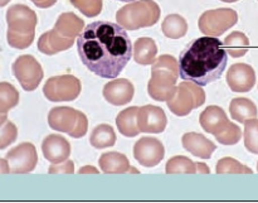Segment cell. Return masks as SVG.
Returning a JSON list of instances; mask_svg holds the SVG:
<instances>
[{"mask_svg": "<svg viewBox=\"0 0 258 203\" xmlns=\"http://www.w3.org/2000/svg\"><path fill=\"white\" fill-rule=\"evenodd\" d=\"M83 65L101 78H116L133 56V43L118 23L98 20L88 24L77 38Z\"/></svg>", "mask_w": 258, "mask_h": 203, "instance_id": "cell-1", "label": "cell"}, {"mask_svg": "<svg viewBox=\"0 0 258 203\" xmlns=\"http://www.w3.org/2000/svg\"><path fill=\"white\" fill-rule=\"evenodd\" d=\"M228 63V53L217 37L197 38L179 57V75L184 81L207 86L219 80Z\"/></svg>", "mask_w": 258, "mask_h": 203, "instance_id": "cell-2", "label": "cell"}, {"mask_svg": "<svg viewBox=\"0 0 258 203\" xmlns=\"http://www.w3.org/2000/svg\"><path fill=\"white\" fill-rule=\"evenodd\" d=\"M179 61L173 56L163 55L156 58L151 67V78L148 83V92L156 101H168L176 91L179 77Z\"/></svg>", "mask_w": 258, "mask_h": 203, "instance_id": "cell-3", "label": "cell"}, {"mask_svg": "<svg viewBox=\"0 0 258 203\" xmlns=\"http://www.w3.org/2000/svg\"><path fill=\"white\" fill-rule=\"evenodd\" d=\"M160 14V7L154 0H136L117 10L116 20L126 30H136L155 25Z\"/></svg>", "mask_w": 258, "mask_h": 203, "instance_id": "cell-4", "label": "cell"}, {"mask_svg": "<svg viewBox=\"0 0 258 203\" xmlns=\"http://www.w3.org/2000/svg\"><path fill=\"white\" fill-rule=\"evenodd\" d=\"M206 103V92L202 86L191 82L183 81L176 86V91L170 100L166 101L168 108L174 115L186 116Z\"/></svg>", "mask_w": 258, "mask_h": 203, "instance_id": "cell-5", "label": "cell"}, {"mask_svg": "<svg viewBox=\"0 0 258 203\" xmlns=\"http://www.w3.org/2000/svg\"><path fill=\"white\" fill-rule=\"evenodd\" d=\"M238 22V14L231 8H219V9L207 10L201 15L198 27L204 35L219 37L226 30L231 29Z\"/></svg>", "mask_w": 258, "mask_h": 203, "instance_id": "cell-6", "label": "cell"}, {"mask_svg": "<svg viewBox=\"0 0 258 203\" xmlns=\"http://www.w3.org/2000/svg\"><path fill=\"white\" fill-rule=\"evenodd\" d=\"M82 85L77 77L72 75H60L48 78L43 87V93L52 103L75 101L80 96Z\"/></svg>", "mask_w": 258, "mask_h": 203, "instance_id": "cell-7", "label": "cell"}, {"mask_svg": "<svg viewBox=\"0 0 258 203\" xmlns=\"http://www.w3.org/2000/svg\"><path fill=\"white\" fill-rule=\"evenodd\" d=\"M13 73L25 91H34L43 80V68L33 56L24 55L13 63Z\"/></svg>", "mask_w": 258, "mask_h": 203, "instance_id": "cell-8", "label": "cell"}, {"mask_svg": "<svg viewBox=\"0 0 258 203\" xmlns=\"http://www.w3.org/2000/svg\"><path fill=\"white\" fill-rule=\"evenodd\" d=\"M5 159L10 166V173L25 174L34 171L38 163V154L32 143H22L8 151Z\"/></svg>", "mask_w": 258, "mask_h": 203, "instance_id": "cell-9", "label": "cell"}, {"mask_svg": "<svg viewBox=\"0 0 258 203\" xmlns=\"http://www.w3.org/2000/svg\"><path fill=\"white\" fill-rule=\"evenodd\" d=\"M165 156V149L161 141L155 138H141L134 145V157L136 161L146 168L156 167Z\"/></svg>", "mask_w": 258, "mask_h": 203, "instance_id": "cell-10", "label": "cell"}, {"mask_svg": "<svg viewBox=\"0 0 258 203\" xmlns=\"http://www.w3.org/2000/svg\"><path fill=\"white\" fill-rule=\"evenodd\" d=\"M38 23L37 14L34 10L23 4H15L8 9L7 24L8 29L13 32L27 33L35 30Z\"/></svg>", "mask_w": 258, "mask_h": 203, "instance_id": "cell-11", "label": "cell"}, {"mask_svg": "<svg viewBox=\"0 0 258 203\" xmlns=\"http://www.w3.org/2000/svg\"><path fill=\"white\" fill-rule=\"evenodd\" d=\"M168 119L161 108L145 105L138 111V126L141 133L160 134L165 130Z\"/></svg>", "mask_w": 258, "mask_h": 203, "instance_id": "cell-12", "label": "cell"}, {"mask_svg": "<svg viewBox=\"0 0 258 203\" xmlns=\"http://www.w3.org/2000/svg\"><path fill=\"white\" fill-rule=\"evenodd\" d=\"M227 83L233 92H248L256 83V72L247 63L232 65L227 72Z\"/></svg>", "mask_w": 258, "mask_h": 203, "instance_id": "cell-13", "label": "cell"}, {"mask_svg": "<svg viewBox=\"0 0 258 203\" xmlns=\"http://www.w3.org/2000/svg\"><path fill=\"white\" fill-rule=\"evenodd\" d=\"M103 97L115 106H122L130 103L135 93L134 85L126 78H116L106 83L103 87Z\"/></svg>", "mask_w": 258, "mask_h": 203, "instance_id": "cell-14", "label": "cell"}, {"mask_svg": "<svg viewBox=\"0 0 258 203\" xmlns=\"http://www.w3.org/2000/svg\"><path fill=\"white\" fill-rule=\"evenodd\" d=\"M43 156L50 163H60L70 158L71 144L58 134H50L42 143Z\"/></svg>", "mask_w": 258, "mask_h": 203, "instance_id": "cell-15", "label": "cell"}, {"mask_svg": "<svg viewBox=\"0 0 258 203\" xmlns=\"http://www.w3.org/2000/svg\"><path fill=\"white\" fill-rule=\"evenodd\" d=\"M78 111L68 106L53 108L48 114V124L50 128L59 133L70 134L77 121Z\"/></svg>", "mask_w": 258, "mask_h": 203, "instance_id": "cell-16", "label": "cell"}, {"mask_svg": "<svg viewBox=\"0 0 258 203\" xmlns=\"http://www.w3.org/2000/svg\"><path fill=\"white\" fill-rule=\"evenodd\" d=\"M181 143L185 150L202 159H209L217 149L216 144L198 133H186L183 135Z\"/></svg>", "mask_w": 258, "mask_h": 203, "instance_id": "cell-17", "label": "cell"}, {"mask_svg": "<svg viewBox=\"0 0 258 203\" xmlns=\"http://www.w3.org/2000/svg\"><path fill=\"white\" fill-rule=\"evenodd\" d=\"M75 43V38L62 37L55 29L45 32L38 40V49L47 56H53L55 53L63 52L71 48Z\"/></svg>", "mask_w": 258, "mask_h": 203, "instance_id": "cell-18", "label": "cell"}, {"mask_svg": "<svg viewBox=\"0 0 258 203\" xmlns=\"http://www.w3.org/2000/svg\"><path fill=\"white\" fill-rule=\"evenodd\" d=\"M199 121L204 131L216 135L219 131L226 128L227 124L229 123L227 114L219 106H208L199 116Z\"/></svg>", "mask_w": 258, "mask_h": 203, "instance_id": "cell-19", "label": "cell"}, {"mask_svg": "<svg viewBox=\"0 0 258 203\" xmlns=\"http://www.w3.org/2000/svg\"><path fill=\"white\" fill-rule=\"evenodd\" d=\"M100 168L103 173L115 174V173H139L138 169L133 168L128 163L127 157L117 151H110V153H103L100 157Z\"/></svg>", "mask_w": 258, "mask_h": 203, "instance_id": "cell-20", "label": "cell"}, {"mask_svg": "<svg viewBox=\"0 0 258 203\" xmlns=\"http://www.w3.org/2000/svg\"><path fill=\"white\" fill-rule=\"evenodd\" d=\"M83 28H85V22L72 12L60 14L54 24V29L62 37L67 38L78 37L83 30Z\"/></svg>", "mask_w": 258, "mask_h": 203, "instance_id": "cell-21", "label": "cell"}, {"mask_svg": "<svg viewBox=\"0 0 258 203\" xmlns=\"http://www.w3.org/2000/svg\"><path fill=\"white\" fill-rule=\"evenodd\" d=\"M158 55V47L153 38H139L134 44V60L140 65H153Z\"/></svg>", "mask_w": 258, "mask_h": 203, "instance_id": "cell-22", "label": "cell"}, {"mask_svg": "<svg viewBox=\"0 0 258 203\" xmlns=\"http://www.w3.org/2000/svg\"><path fill=\"white\" fill-rule=\"evenodd\" d=\"M138 111L139 108L133 106L121 111L116 118V125L123 136L134 138L141 133L138 126Z\"/></svg>", "mask_w": 258, "mask_h": 203, "instance_id": "cell-23", "label": "cell"}, {"mask_svg": "<svg viewBox=\"0 0 258 203\" xmlns=\"http://www.w3.org/2000/svg\"><path fill=\"white\" fill-rule=\"evenodd\" d=\"M229 111H231V116L233 120L243 124L249 119L257 118L258 115L257 106L254 105L253 101L246 97L233 98L229 105Z\"/></svg>", "mask_w": 258, "mask_h": 203, "instance_id": "cell-24", "label": "cell"}, {"mask_svg": "<svg viewBox=\"0 0 258 203\" xmlns=\"http://www.w3.org/2000/svg\"><path fill=\"white\" fill-rule=\"evenodd\" d=\"M90 143L93 148L105 149L113 146L116 143V134L112 126L107 124H101L96 126L93 131L91 133Z\"/></svg>", "mask_w": 258, "mask_h": 203, "instance_id": "cell-25", "label": "cell"}, {"mask_svg": "<svg viewBox=\"0 0 258 203\" xmlns=\"http://www.w3.org/2000/svg\"><path fill=\"white\" fill-rule=\"evenodd\" d=\"M224 48L231 57L239 58L243 57L249 48V39L244 33L233 32L227 35L224 39Z\"/></svg>", "mask_w": 258, "mask_h": 203, "instance_id": "cell-26", "label": "cell"}, {"mask_svg": "<svg viewBox=\"0 0 258 203\" xmlns=\"http://www.w3.org/2000/svg\"><path fill=\"white\" fill-rule=\"evenodd\" d=\"M163 33L171 39H179L188 32V23L181 15L170 14L164 19L161 24Z\"/></svg>", "mask_w": 258, "mask_h": 203, "instance_id": "cell-27", "label": "cell"}, {"mask_svg": "<svg viewBox=\"0 0 258 203\" xmlns=\"http://www.w3.org/2000/svg\"><path fill=\"white\" fill-rule=\"evenodd\" d=\"M19 103V92L9 82H0V114H8Z\"/></svg>", "mask_w": 258, "mask_h": 203, "instance_id": "cell-28", "label": "cell"}, {"mask_svg": "<svg viewBox=\"0 0 258 203\" xmlns=\"http://www.w3.org/2000/svg\"><path fill=\"white\" fill-rule=\"evenodd\" d=\"M165 172L168 174L175 173H188L193 174L197 173V163L190 161L189 158L183 156L173 157L168 161L165 166Z\"/></svg>", "mask_w": 258, "mask_h": 203, "instance_id": "cell-29", "label": "cell"}, {"mask_svg": "<svg viewBox=\"0 0 258 203\" xmlns=\"http://www.w3.org/2000/svg\"><path fill=\"white\" fill-rule=\"evenodd\" d=\"M243 138L247 150L258 154V119H249L244 123Z\"/></svg>", "mask_w": 258, "mask_h": 203, "instance_id": "cell-30", "label": "cell"}, {"mask_svg": "<svg viewBox=\"0 0 258 203\" xmlns=\"http://www.w3.org/2000/svg\"><path fill=\"white\" fill-rule=\"evenodd\" d=\"M216 172L218 174H224V173H238V174H252L251 168H248L247 166L239 163L238 161H236L234 158L231 157H226V158H222L221 161L217 163Z\"/></svg>", "mask_w": 258, "mask_h": 203, "instance_id": "cell-31", "label": "cell"}, {"mask_svg": "<svg viewBox=\"0 0 258 203\" xmlns=\"http://www.w3.org/2000/svg\"><path fill=\"white\" fill-rule=\"evenodd\" d=\"M217 141H219L223 145H236L242 138V130L238 125L229 121L223 130L219 131L218 134L214 135Z\"/></svg>", "mask_w": 258, "mask_h": 203, "instance_id": "cell-32", "label": "cell"}, {"mask_svg": "<svg viewBox=\"0 0 258 203\" xmlns=\"http://www.w3.org/2000/svg\"><path fill=\"white\" fill-rule=\"evenodd\" d=\"M35 30L33 32H27V33H20V32H13V30L8 29L7 32V39L8 44L13 48H17V49H25L29 45H32L33 40H34Z\"/></svg>", "mask_w": 258, "mask_h": 203, "instance_id": "cell-33", "label": "cell"}, {"mask_svg": "<svg viewBox=\"0 0 258 203\" xmlns=\"http://www.w3.org/2000/svg\"><path fill=\"white\" fill-rule=\"evenodd\" d=\"M83 15L88 18L97 17L102 12V0H70Z\"/></svg>", "mask_w": 258, "mask_h": 203, "instance_id": "cell-34", "label": "cell"}, {"mask_svg": "<svg viewBox=\"0 0 258 203\" xmlns=\"http://www.w3.org/2000/svg\"><path fill=\"white\" fill-rule=\"evenodd\" d=\"M18 129L12 121H7L4 125L0 126V150L9 146L17 140Z\"/></svg>", "mask_w": 258, "mask_h": 203, "instance_id": "cell-35", "label": "cell"}, {"mask_svg": "<svg viewBox=\"0 0 258 203\" xmlns=\"http://www.w3.org/2000/svg\"><path fill=\"white\" fill-rule=\"evenodd\" d=\"M88 130V120L87 116L82 113V111H78V116H77V121H76V125L73 128V130L70 133V136L72 138H83V136L87 134Z\"/></svg>", "mask_w": 258, "mask_h": 203, "instance_id": "cell-36", "label": "cell"}, {"mask_svg": "<svg viewBox=\"0 0 258 203\" xmlns=\"http://www.w3.org/2000/svg\"><path fill=\"white\" fill-rule=\"evenodd\" d=\"M48 173L54 174V173H75V164L72 161H64L60 163H52V166L48 169Z\"/></svg>", "mask_w": 258, "mask_h": 203, "instance_id": "cell-37", "label": "cell"}, {"mask_svg": "<svg viewBox=\"0 0 258 203\" xmlns=\"http://www.w3.org/2000/svg\"><path fill=\"white\" fill-rule=\"evenodd\" d=\"M35 7L42 8V9H45V8H49L52 5H54L57 3V0H30Z\"/></svg>", "mask_w": 258, "mask_h": 203, "instance_id": "cell-38", "label": "cell"}, {"mask_svg": "<svg viewBox=\"0 0 258 203\" xmlns=\"http://www.w3.org/2000/svg\"><path fill=\"white\" fill-rule=\"evenodd\" d=\"M0 173H10V166L9 163H8L7 159L0 158Z\"/></svg>", "mask_w": 258, "mask_h": 203, "instance_id": "cell-39", "label": "cell"}, {"mask_svg": "<svg viewBox=\"0 0 258 203\" xmlns=\"http://www.w3.org/2000/svg\"><path fill=\"white\" fill-rule=\"evenodd\" d=\"M197 173H204V174H208L211 173L209 171V167L204 163H197Z\"/></svg>", "mask_w": 258, "mask_h": 203, "instance_id": "cell-40", "label": "cell"}, {"mask_svg": "<svg viewBox=\"0 0 258 203\" xmlns=\"http://www.w3.org/2000/svg\"><path fill=\"white\" fill-rule=\"evenodd\" d=\"M78 173L83 174V173H93V174H97L98 171L95 168V167H91V166H86V167H82V168L78 171Z\"/></svg>", "mask_w": 258, "mask_h": 203, "instance_id": "cell-41", "label": "cell"}, {"mask_svg": "<svg viewBox=\"0 0 258 203\" xmlns=\"http://www.w3.org/2000/svg\"><path fill=\"white\" fill-rule=\"evenodd\" d=\"M8 121V115L7 114H0V126L4 125Z\"/></svg>", "mask_w": 258, "mask_h": 203, "instance_id": "cell-42", "label": "cell"}, {"mask_svg": "<svg viewBox=\"0 0 258 203\" xmlns=\"http://www.w3.org/2000/svg\"><path fill=\"white\" fill-rule=\"evenodd\" d=\"M10 0H0V7H5Z\"/></svg>", "mask_w": 258, "mask_h": 203, "instance_id": "cell-43", "label": "cell"}, {"mask_svg": "<svg viewBox=\"0 0 258 203\" xmlns=\"http://www.w3.org/2000/svg\"><path fill=\"white\" fill-rule=\"evenodd\" d=\"M117 2H123V3H133V2H136V0H117Z\"/></svg>", "mask_w": 258, "mask_h": 203, "instance_id": "cell-44", "label": "cell"}, {"mask_svg": "<svg viewBox=\"0 0 258 203\" xmlns=\"http://www.w3.org/2000/svg\"><path fill=\"white\" fill-rule=\"evenodd\" d=\"M222 2H224V3H236V2H238V0H222Z\"/></svg>", "mask_w": 258, "mask_h": 203, "instance_id": "cell-45", "label": "cell"}, {"mask_svg": "<svg viewBox=\"0 0 258 203\" xmlns=\"http://www.w3.org/2000/svg\"><path fill=\"white\" fill-rule=\"evenodd\" d=\"M257 172H258V163H257Z\"/></svg>", "mask_w": 258, "mask_h": 203, "instance_id": "cell-46", "label": "cell"}]
</instances>
